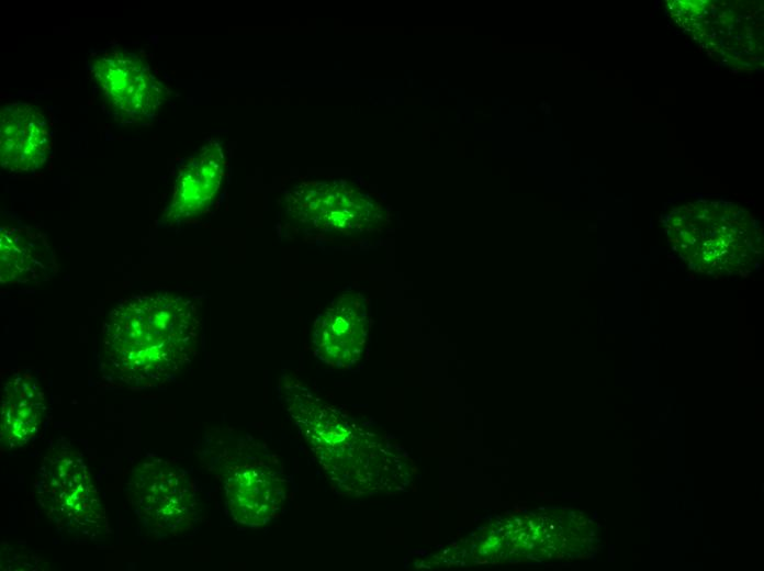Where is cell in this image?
Segmentation results:
<instances>
[{"instance_id":"1","label":"cell","mask_w":764,"mask_h":571,"mask_svg":"<svg viewBox=\"0 0 764 571\" xmlns=\"http://www.w3.org/2000/svg\"><path fill=\"white\" fill-rule=\"evenodd\" d=\"M202 322L198 303L173 293L132 295L108 315L101 369L130 389L171 381L198 351Z\"/></svg>"},{"instance_id":"2","label":"cell","mask_w":764,"mask_h":571,"mask_svg":"<svg viewBox=\"0 0 764 571\" xmlns=\"http://www.w3.org/2000/svg\"><path fill=\"white\" fill-rule=\"evenodd\" d=\"M279 398L335 488L360 495L406 486L408 459L387 435L327 403L292 376L281 377Z\"/></svg>"},{"instance_id":"3","label":"cell","mask_w":764,"mask_h":571,"mask_svg":"<svg viewBox=\"0 0 764 571\" xmlns=\"http://www.w3.org/2000/svg\"><path fill=\"white\" fill-rule=\"evenodd\" d=\"M200 456L220 480L236 523L258 528L280 516L290 485L281 460L265 444L248 435L216 430Z\"/></svg>"},{"instance_id":"4","label":"cell","mask_w":764,"mask_h":571,"mask_svg":"<svg viewBox=\"0 0 764 571\" xmlns=\"http://www.w3.org/2000/svg\"><path fill=\"white\" fill-rule=\"evenodd\" d=\"M36 501L58 534L71 540L100 542L111 529L103 504L81 452L54 444L35 478Z\"/></svg>"},{"instance_id":"5","label":"cell","mask_w":764,"mask_h":571,"mask_svg":"<svg viewBox=\"0 0 764 571\" xmlns=\"http://www.w3.org/2000/svg\"><path fill=\"white\" fill-rule=\"evenodd\" d=\"M126 497L141 525L157 537L182 536L198 524L195 486L190 475L170 461L138 463L131 472Z\"/></svg>"},{"instance_id":"6","label":"cell","mask_w":764,"mask_h":571,"mask_svg":"<svg viewBox=\"0 0 764 571\" xmlns=\"http://www.w3.org/2000/svg\"><path fill=\"white\" fill-rule=\"evenodd\" d=\"M88 68L116 120L144 123L156 117L167 92L139 56L123 49L108 51L92 57Z\"/></svg>"},{"instance_id":"7","label":"cell","mask_w":764,"mask_h":571,"mask_svg":"<svg viewBox=\"0 0 764 571\" xmlns=\"http://www.w3.org/2000/svg\"><path fill=\"white\" fill-rule=\"evenodd\" d=\"M286 211L300 224L321 232L361 229L374 205L340 182H303L285 195Z\"/></svg>"},{"instance_id":"8","label":"cell","mask_w":764,"mask_h":571,"mask_svg":"<svg viewBox=\"0 0 764 571\" xmlns=\"http://www.w3.org/2000/svg\"><path fill=\"white\" fill-rule=\"evenodd\" d=\"M369 329L370 315L366 298L358 292L342 293L314 322V352L332 367L349 369L363 355Z\"/></svg>"},{"instance_id":"9","label":"cell","mask_w":764,"mask_h":571,"mask_svg":"<svg viewBox=\"0 0 764 571\" xmlns=\"http://www.w3.org/2000/svg\"><path fill=\"white\" fill-rule=\"evenodd\" d=\"M53 125L33 103L5 104L0 112V161L9 172L35 171L46 164L53 148Z\"/></svg>"},{"instance_id":"10","label":"cell","mask_w":764,"mask_h":571,"mask_svg":"<svg viewBox=\"0 0 764 571\" xmlns=\"http://www.w3.org/2000/svg\"><path fill=\"white\" fill-rule=\"evenodd\" d=\"M224 169V154L215 142L190 157L178 172L164 222L172 224L205 212L220 190Z\"/></svg>"},{"instance_id":"11","label":"cell","mask_w":764,"mask_h":571,"mask_svg":"<svg viewBox=\"0 0 764 571\" xmlns=\"http://www.w3.org/2000/svg\"><path fill=\"white\" fill-rule=\"evenodd\" d=\"M1 283H27L58 271L55 254L38 231L23 224L1 226Z\"/></svg>"},{"instance_id":"12","label":"cell","mask_w":764,"mask_h":571,"mask_svg":"<svg viewBox=\"0 0 764 571\" xmlns=\"http://www.w3.org/2000/svg\"><path fill=\"white\" fill-rule=\"evenodd\" d=\"M46 414L44 391L36 377L19 372L5 382L2 392L1 444L21 448L40 433Z\"/></svg>"}]
</instances>
